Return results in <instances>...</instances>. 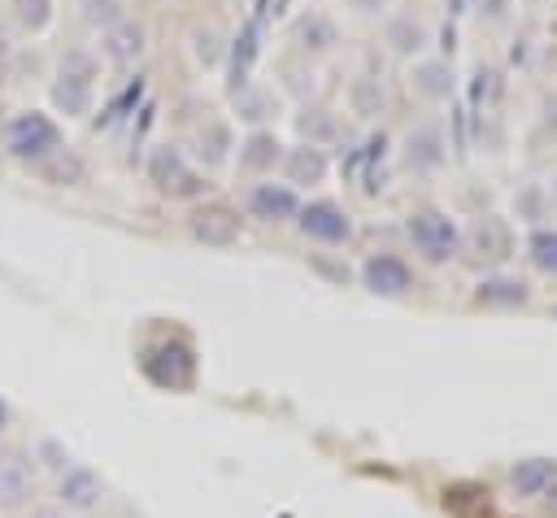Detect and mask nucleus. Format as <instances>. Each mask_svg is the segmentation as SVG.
Returning a JSON list of instances; mask_svg holds the SVG:
<instances>
[{
	"mask_svg": "<svg viewBox=\"0 0 557 518\" xmlns=\"http://www.w3.org/2000/svg\"><path fill=\"white\" fill-rule=\"evenodd\" d=\"M409 235H413V244L431 261H444L457 248V231H453V222L444 213H418V218H409Z\"/></svg>",
	"mask_w": 557,
	"mask_h": 518,
	"instance_id": "6",
	"label": "nucleus"
},
{
	"mask_svg": "<svg viewBox=\"0 0 557 518\" xmlns=\"http://www.w3.org/2000/svg\"><path fill=\"white\" fill-rule=\"evenodd\" d=\"M104 52H109V61H131L139 52V26H113V30H104Z\"/></svg>",
	"mask_w": 557,
	"mask_h": 518,
	"instance_id": "12",
	"label": "nucleus"
},
{
	"mask_svg": "<svg viewBox=\"0 0 557 518\" xmlns=\"http://www.w3.org/2000/svg\"><path fill=\"white\" fill-rule=\"evenodd\" d=\"M361 279H366V287L379 292V296H400V292H409V283H413L409 266H405L400 257H387V252L370 257L366 270H361Z\"/></svg>",
	"mask_w": 557,
	"mask_h": 518,
	"instance_id": "7",
	"label": "nucleus"
},
{
	"mask_svg": "<svg viewBox=\"0 0 557 518\" xmlns=\"http://www.w3.org/2000/svg\"><path fill=\"white\" fill-rule=\"evenodd\" d=\"M83 17L100 30H113L122 22V4L117 0H83Z\"/></svg>",
	"mask_w": 557,
	"mask_h": 518,
	"instance_id": "15",
	"label": "nucleus"
},
{
	"mask_svg": "<svg viewBox=\"0 0 557 518\" xmlns=\"http://www.w3.org/2000/svg\"><path fill=\"white\" fill-rule=\"evenodd\" d=\"M248 148H252V152H248V161H257V165H261V161H270V139H265V135H257Z\"/></svg>",
	"mask_w": 557,
	"mask_h": 518,
	"instance_id": "19",
	"label": "nucleus"
},
{
	"mask_svg": "<svg viewBox=\"0 0 557 518\" xmlns=\"http://www.w3.org/2000/svg\"><path fill=\"white\" fill-rule=\"evenodd\" d=\"M300 231H305L309 239H322V244H339V239H348V218H344L335 205L318 200V205L300 209Z\"/></svg>",
	"mask_w": 557,
	"mask_h": 518,
	"instance_id": "8",
	"label": "nucleus"
},
{
	"mask_svg": "<svg viewBox=\"0 0 557 518\" xmlns=\"http://www.w3.org/2000/svg\"><path fill=\"white\" fill-rule=\"evenodd\" d=\"M479 296L483 300H522V287L518 283H487Z\"/></svg>",
	"mask_w": 557,
	"mask_h": 518,
	"instance_id": "18",
	"label": "nucleus"
},
{
	"mask_svg": "<svg viewBox=\"0 0 557 518\" xmlns=\"http://www.w3.org/2000/svg\"><path fill=\"white\" fill-rule=\"evenodd\" d=\"M248 205H252V213H257V218H270V222H283V218L300 213L296 196H292L287 187H274V183H261V187H252Z\"/></svg>",
	"mask_w": 557,
	"mask_h": 518,
	"instance_id": "9",
	"label": "nucleus"
},
{
	"mask_svg": "<svg viewBox=\"0 0 557 518\" xmlns=\"http://www.w3.org/2000/svg\"><path fill=\"white\" fill-rule=\"evenodd\" d=\"M292 174L318 178V174H322V157H318V152H296V157H292Z\"/></svg>",
	"mask_w": 557,
	"mask_h": 518,
	"instance_id": "17",
	"label": "nucleus"
},
{
	"mask_svg": "<svg viewBox=\"0 0 557 518\" xmlns=\"http://www.w3.org/2000/svg\"><path fill=\"white\" fill-rule=\"evenodd\" d=\"M553 479H557V466H553V461H544V457L518 461V470H513V488H518L522 496H540Z\"/></svg>",
	"mask_w": 557,
	"mask_h": 518,
	"instance_id": "11",
	"label": "nucleus"
},
{
	"mask_svg": "<svg viewBox=\"0 0 557 518\" xmlns=\"http://www.w3.org/2000/svg\"><path fill=\"white\" fill-rule=\"evenodd\" d=\"M35 518H70V514H65V509H61V505H57V509H39V514H35Z\"/></svg>",
	"mask_w": 557,
	"mask_h": 518,
	"instance_id": "20",
	"label": "nucleus"
},
{
	"mask_svg": "<svg viewBox=\"0 0 557 518\" xmlns=\"http://www.w3.org/2000/svg\"><path fill=\"white\" fill-rule=\"evenodd\" d=\"M39 178H44V183H52V187H78V183L87 178V170H83V161H78L74 152L57 148L52 157H44V161H39Z\"/></svg>",
	"mask_w": 557,
	"mask_h": 518,
	"instance_id": "10",
	"label": "nucleus"
},
{
	"mask_svg": "<svg viewBox=\"0 0 557 518\" xmlns=\"http://www.w3.org/2000/svg\"><path fill=\"white\" fill-rule=\"evenodd\" d=\"M104 496V479L91 466H65L57 479V505L65 514H87Z\"/></svg>",
	"mask_w": 557,
	"mask_h": 518,
	"instance_id": "5",
	"label": "nucleus"
},
{
	"mask_svg": "<svg viewBox=\"0 0 557 518\" xmlns=\"http://www.w3.org/2000/svg\"><path fill=\"white\" fill-rule=\"evenodd\" d=\"M35 496V461L17 448H0V509H22Z\"/></svg>",
	"mask_w": 557,
	"mask_h": 518,
	"instance_id": "3",
	"label": "nucleus"
},
{
	"mask_svg": "<svg viewBox=\"0 0 557 518\" xmlns=\"http://www.w3.org/2000/svg\"><path fill=\"white\" fill-rule=\"evenodd\" d=\"M531 257H535L540 270H553L557 274V231H540L531 239Z\"/></svg>",
	"mask_w": 557,
	"mask_h": 518,
	"instance_id": "16",
	"label": "nucleus"
},
{
	"mask_svg": "<svg viewBox=\"0 0 557 518\" xmlns=\"http://www.w3.org/2000/svg\"><path fill=\"white\" fill-rule=\"evenodd\" d=\"M191 370H196V361H191V348L187 344H157L144 357V374L152 383H161V387H187L191 383Z\"/></svg>",
	"mask_w": 557,
	"mask_h": 518,
	"instance_id": "4",
	"label": "nucleus"
},
{
	"mask_svg": "<svg viewBox=\"0 0 557 518\" xmlns=\"http://www.w3.org/2000/svg\"><path fill=\"white\" fill-rule=\"evenodd\" d=\"M91 78H96V61L74 48L61 57V74H57V87H52V100L57 109L65 113H87L91 109Z\"/></svg>",
	"mask_w": 557,
	"mask_h": 518,
	"instance_id": "2",
	"label": "nucleus"
},
{
	"mask_svg": "<svg viewBox=\"0 0 557 518\" xmlns=\"http://www.w3.org/2000/svg\"><path fill=\"white\" fill-rule=\"evenodd\" d=\"M4 144H9V152L22 157V161H44V157H52V152L61 148V131H57V122L44 118V113H17V118L9 122V131H4Z\"/></svg>",
	"mask_w": 557,
	"mask_h": 518,
	"instance_id": "1",
	"label": "nucleus"
},
{
	"mask_svg": "<svg viewBox=\"0 0 557 518\" xmlns=\"http://www.w3.org/2000/svg\"><path fill=\"white\" fill-rule=\"evenodd\" d=\"M191 231H196L200 239H209V244H222V239H231V235H235V222H231V213L213 209V213H200V218L191 222Z\"/></svg>",
	"mask_w": 557,
	"mask_h": 518,
	"instance_id": "13",
	"label": "nucleus"
},
{
	"mask_svg": "<svg viewBox=\"0 0 557 518\" xmlns=\"http://www.w3.org/2000/svg\"><path fill=\"white\" fill-rule=\"evenodd\" d=\"M9 427V405H4V396H0V431Z\"/></svg>",
	"mask_w": 557,
	"mask_h": 518,
	"instance_id": "21",
	"label": "nucleus"
},
{
	"mask_svg": "<svg viewBox=\"0 0 557 518\" xmlns=\"http://www.w3.org/2000/svg\"><path fill=\"white\" fill-rule=\"evenodd\" d=\"M13 17L26 30H44L52 22V0H13Z\"/></svg>",
	"mask_w": 557,
	"mask_h": 518,
	"instance_id": "14",
	"label": "nucleus"
}]
</instances>
